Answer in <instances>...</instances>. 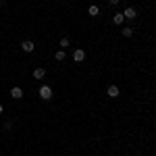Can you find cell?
<instances>
[{"label":"cell","instance_id":"9a60e30c","mask_svg":"<svg viewBox=\"0 0 156 156\" xmlns=\"http://www.w3.org/2000/svg\"><path fill=\"white\" fill-rule=\"evenodd\" d=\"M29 2H31V0H29Z\"/></svg>","mask_w":156,"mask_h":156},{"label":"cell","instance_id":"8fae6325","mask_svg":"<svg viewBox=\"0 0 156 156\" xmlns=\"http://www.w3.org/2000/svg\"><path fill=\"white\" fill-rule=\"evenodd\" d=\"M54 58L58 60V62H60V60H65V58H67V52H65V50H58V52L54 54Z\"/></svg>","mask_w":156,"mask_h":156},{"label":"cell","instance_id":"52a82bcc","mask_svg":"<svg viewBox=\"0 0 156 156\" xmlns=\"http://www.w3.org/2000/svg\"><path fill=\"white\" fill-rule=\"evenodd\" d=\"M44 75H46V69H42V67L34 69V79H44Z\"/></svg>","mask_w":156,"mask_h":156},{"label":"cell","instance_id":"ba28073f","mask_svg":"<svg viewBox=\"0 0 156 156\" xmlns=\"http://www.w3.org/2000/svg\"><path fill=\"white\" fill-rule=\"evenodd\" d=\"M112 23H115V25H123V23H125V17H123V12H117V15L112 17Z\"/></svg>","mask_w":156,"mask_h":156},{"label":"cell","instance_id":"5b68a950","mask_svg":"<svg viewBox=\"0 0 156 156\" xmlns=\"http://www.w3.org/2000/svg\"><path fill=\"white\" fill-rule=\"evenodd\" d=\"M123 17H125V19H135V17H137V12H135L133 6H127V9L123 11Z\"/></svg>","mask_w":156,"mask_h":156},{"label":"cell","instance_id":"277c9868","mask_svg":"<svg viewBox=\"0 0 156 156\" xmlns=\"http://www.w3.org/2000/svg\"><path fill=\"white\" fill-rule=\"evenodd\" d=\"M11 98H15V100H21V98H23V90H21L19 85H15V87L11 90Z\"/></svg>","mask_w":156,"mask_h":156},{"label":"cell","instance_id":"7c38bea8","mask_svg":"<svg viewBox=\"0 0 156 156\" xmlns=\"http://www.w3.org/2000/svg\"><path fill=\"white\" fill-rule=\"evenodd\" d=\"M69 44H71V42H69V37H62L58 46H60V50H67V48H69Z\"/></svg>","mask_w":156,"mask_h":156},{"label":"cell","instance_id":"6da1fadb","mask_svg":"<svg viewBox=\"0 0 156 156\" xmlns=\"http://www.w3.org/2000/svg\"><path fill=\"white\" fill-rule=\"evenodd\" d=\"M37 96L42 98V100H50V98H52V87H50V85H42V87L37 90Z\"/></svg>","mask_w":156,"mask_h":156},{"label":"cell","instance_id":"4fadbf2b","mask_svg":"<svg viewBox=\"0 0 156 156\" xmlns=\"http://www.w3.org/2000/svg\"><path fill=\"white\" fill-rule=\"evenodd\" d=\"M119 2H121V0H108V4H110V6H117Z\"/></svg>","mask_w":156,"mask_h":156},{"label":"cell","instance_id":"7a4b0ae2","mask_svg":"<svg viewBox=\"0 0 156 156\" xmlns=\"http://www.w3.org/2000/svg\"><path fill=\"white\" fill-rule=\"evenodd\" d=\"M21 50L29 54V52H34V50H36V46H34V42H31V40H25V42H21Z\"/></svg>","mask_w":156,"mask_h":156},{"label":"cell","instance_id":"5bb4252c","mask_svg":"<svg viewBox=\"0 0 156 156\" xmlns=\"http://www.w3.org/2000/svg\"><path fill=\"white\" fill-rule=\"evenodd\" d=\"M2 110H4V106H2V104H0V115H2Z\"/></svg>","mask_w":156,"mask_h":156},{"label":"cell","instance_id":"3957f363","mask_svg":"<svg viewBox=\"0 0 156 156\" xmlns=\"http://www.w3.org/2000/svg\"><path fill=\"white\" fill-rule=\"evenodd\" d=\"M83 58H85V50L83 48H77L75 52H73V60H75V62H83Z\"/></svg>","mask_w":156,"mask_h":156},{"label":"cell","instance_id":"9c48e42d","mask_svg":"<svg viewBox=\"0 0 156 156\" xmlns=\"http://www.w3.org/2000/svg\"><path fill=\"white\" fill-rule=\"evenodd\" d=\"M87 15H90V17H98V15H100V9H98L96 4H92V6L87 9Z\"/></svg>","mask_w":156,"mask_h":156},{"label":"cell","instance_id":"8992f818","mask_svg":"<svg viewBox=\"0 0 156 156\" xmlns=\"http://www.w3.org/2000/svg\"><path fill=\"white\" fill-rule=\"evenodd\" d=\"M106 94H108V98H119V87L117 85H108V90H106Z\"/></svg>","mask_w":156,"mask_h":156},{"label":"cell","instance_id":"30bf717a","mask_svg":"<svg viewBox=\"0 0 156 156\" xmlns=\"http://www.w3.org/2000/svg\"><path fill=\"white\" fill-rule=\"evenodd\" d=\"M121 34H123L125 37H131L133 36V27H123V29H121Z\"/></svg>","mask_w":156,"mask_h":156}]
</instances>
